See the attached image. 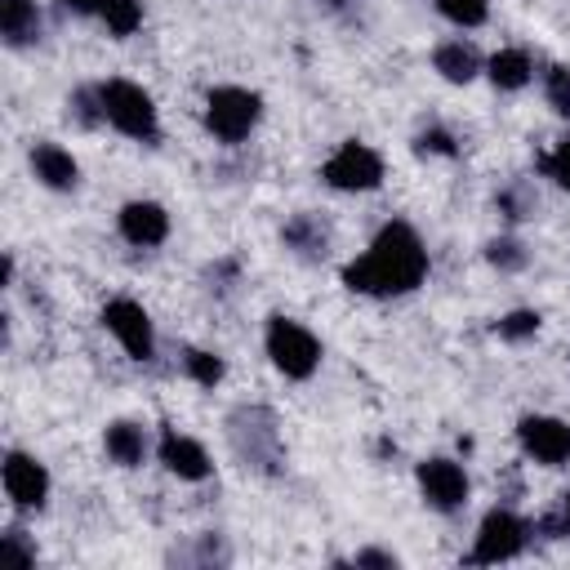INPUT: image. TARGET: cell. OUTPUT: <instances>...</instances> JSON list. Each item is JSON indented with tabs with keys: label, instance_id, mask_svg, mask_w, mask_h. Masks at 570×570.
Here are the masks:
<instances>
[{
	"label": "cell",
	"instance_id": "obj_23",
	"mask_svg": "<svg viewBox=\"0 0 570 570\" xmlns=\"http://www.w3.org/2000/svg\"><path fill=\"white\" fill-rule=\"evenodd\" d=\"M485 258H490L499 272H521V267L530 263V254H525V245H521L517 236H499V240H490V245H485Z\"/></svg>",
	"mask_w": 570,
	"mask_h": 570
},
{
	"label": "cell",
	"instance_id": "obj_4",
	"mask_svg": "<svg viewBox=\"0 0 570 570\" xmlns=\"http://www.w3.org/2000/svg\"><path fill=\"white\" fill-rule=\"evenodd\" d=\"M263 347L272 356V365L285 374V379H312L321 370V338L294 321V316H272L267 330H263Z\"/></svg>",
	"mask_w": 570,
	"mask_h": 570
},
{
	"label": "cell",
	"instance_id": "obj_29",
	"mask_svg": "<svg viewBox=\"0 0 570 570\" xmlns=\"http://www.w3.org/2000/svg\"><path fill=\"white\" fill-rule=\"evenodd\" d=\"M401 557L396 552H379V548H365V552H356V566H396Z\"/></svg>",
	"mask_w": 570,
	"mask_h": 570
},
{
	"label": "cell",
	"instance_id": "obj_9",
	"mask_svg": "<svg viewBox=\"0 0 570 570\" xmlns=\"http://www.w3.org/2000/svg\"><path fill=\"white\" fill-rule=\"evenodd\" d=\"M517 441H521L525 459H534L539 468L570 463V423L557 414H525L517 423Z\"/></svg>",
	"mask_w": 570,
	"mask_h": 570
},
{
	"label": "cell",
	"instance_id": "obj_12",
	"mask_svg": "<svg viewBox=\"0 0 570 570\" xmlns=\"http://www.w3.org/2000/svg\"><path fill=\"white\" fill-rule=\"evenodd\" d=\"M116 227H120V236L129 245L151 249V245H160L169 236V214H165L160 200H125L120 214H116Z\"/></svg>",
	"mask_w": 570,
	"mask_h": 570
},
{
	"label": "cell",
	"instance_id": "obj_20",
	"mask_svg": "<svg viewBox=\"0 0 570 570\" xmlns=\"http://www.w3.org/2000/svg\"><path fill=\"white\" fill-rule=\"evenodd\" d=\"M183 370H187V379L200 383V387H214V383H223V374H227L223 356L209 352V347H187V352H183Z\"/></svg>",
	"mask_w": 570,
	"mask_h": 570
},
{
	"label": "cell",
	"instance_id": "obj_16",
	"mask_svg": "<svg viewBox=\"0 0 570 570\" xmlns=\"http://www.w3.org/2000/svg\"><path fill=\"white\" fill-rule=\"evenodd\" d=\"M102 450H107V459H111L116 468H138V463L147 459V432H142V423H129V419L107 423Z\"/></svg>",
	"mask_w": 570,
	"mask_h": 570
},
{
	"label": "cell",
	"instance_id": "obj_17",
	"mask_svg": "<svg viewBox=\"0 0 570 570\" xmlns=\"http://www.w3.org/2000/svg\"><path fill=\"white\" fill-rule=\"evenodd\" d=\"M0 31H4V40H9L13 49L31 45L36 31H40V9H36V0H4V9H0Z\"/></svg>",
	"mask_w": 570,
	"mask_h": 570
},
{
	"label": "cell",
	"instance_id": "obj_28",
	"mask_svg": "<svg viewBox=\"0 0 570 570\" xmlns=\"http://www.w3.org/2000/svg\"><path fill=\"white\" fill-rule=\"evenodd\" d=\"M0 552L13 557V561H22V566H36V548L22 539V530H4L0 534Z\"/></svg>",
	"mask_w": 570,
	"mask_h": 570
},
{
	"label": "cell",
	"instance_id": "obj_10",
	"mask_svg": "<svg viewBox=\"0 0 570 570\" xmlns=\"http://www.w3.org/2000/svg\"><path fill=\"white\" fill-rule=\"evenodd\" d=\"M0 481H4L9 503L22 508V512L45 508V499H49V468H45L36 454H27V450H9V454H4Z\"/></svg>",
	"mask_w": 570,
	"mask_h": 570
},
{
	"label": "cell",
	"instance_id": "obj_24",
	"mask_svg": "<svg viewBox=\"0 0 570 570\" xmlns=\"http://www.w3.org/2000/svg\"><path fill=\"white\" fill-rule=\"evenodd\" d=\"M543 98L557 116L570 120V67H548L543 71Z\"/></svg>",
	"mask_w": 570,
	"mask_h": 570
},
{
	"label": "cell",
	"instance_id": "obj_18",
	"mask_svg": "<svg viewBox=\"0 0 570 570\" xmlns=\"http://www.w3.org/2000/svg\"><path fill=\"white\" fill-rule=\"evenodd\" d=\"M281 236H285V245H289L294 254H303V258H316V254H325V245H330V232H325L312 214H294Z\"/></svg>",
	"mask_w": 570,
	"mask_h": 570
},
{
	"label": "cell",
	"instance_id": "obj_8",
	"mask_svg": "<svg viewBox=\"0 0 570 570\" xmlns=\"http://www.w3.org/2000/svg\"><path fill=\"white\" fill-rule=\"evenodd\" d=\"M419 494H423V503L428 508H436V512H459L463 503H468V472H463V463H454V459H445V454H432V459H423L419 463Z\"/></svg>",
	"mask_w": 570,
	"mask_h": 570
},
{
	"label": "cell",
	"instance_id": "obj_27",
	"mask_svg": "<svg viewBox=\"0 0 570 570\" xmlns=\"http://www.w3.org/2000/svg\"><path fill=\"white\" fill-rule=\"evenodd\" d=\"M543 174H548L557 187H566V191H570V138H561V142L543 156Z\"/></svg>",
	"mask_w": 570,
	"mask_h": 570
},
{
	"label": "cell",
	"instance_id": "obj_14",
	"mask_svg": "<svg viewBox=\"0 0 570 570\" xmlns=\"http://www.w3.org/2000/svg\"><path fill=\"white\" fill-rule=\"evenodd\" d=\"M432 67L441 71V80H450V85H468V80H476V71H485V62H481V53L459 36V40H441L436 49H432Z\"/></svg>",
	"mask_w": 570,
	"mask_h": 570
},
{
	"label": "cell",
	"instance_id": "obj_26",
	"mask_svg": "<svg viewBox=\"0 0 570 570\" xmlns=\"http://www.w3.org/2000/svg\"><path fill=\"white\" fill-rule=\"evenodd\" d=\"M499 214L512 218V223H517V218H530V214H534V191L521 187V183L508 187V191H499Z\"/></svg>",
	"mask_w": 570,
	"mask_h": 570
},
{
	"label": "cell",
	"instance_id": "obj_19",
	"mask_svg": "<svg viewBox=\"0 0 570 570\" xmlns=\"http://www.w3.org/2000/svg\"><path fill=\"white\" fill-rule=\"evenodd\" d=\"M98 18L116 40H125V36H134L142 27V0H102Z\"/></svg>",
	"mask_w": 570,
	"mask_h": 570
},
{
	"label": "cell",
	"instance_id": "obj_5",
	"mask_svg": "<svg viewBox=\"0 0 570 570\" xmlns=\"http://www.w3.org/2000/svg\"><path fill=\"white\" fill-rule=\"evenodd\" d=\"M321 178L334 187V191H374L383 183V156L361 142V138H347L330 151V160L321 165Z\"/></svg>",
	"mask_w": 570,
	"mask_h": 570
},
{
	"label": "cell",
	"instance_id": "obj_2",
	"mask_svg": "<svg viewBox=\"0 0 570 570\" xmlns=\"http://www.w3.org/2000/svg\"><path fill=\"white\" fill-rule=\"evenodd\" d=\"M98 98H102V120L116 134H125L134 142H156L160 138V111H156V98L142 85L116 76V80L98 85Z\"/></svg>",
	"mask_w": 570,
	"mask_h": 570
},
{
	"label": "cell",
	"instance_id": "obj_21",
	"mask_svg": "<svg viewBox=\"0 0 570 570\" xmlns=\"http://www.w3.org/2000/svg\"><path fill=\"white\" fill-rule=\"evenodd\" d=\"M432 4H436V13L445 22H454L463 31H472V27H481L490 18V0H432Z\"/></svg>",
	"mask_w": 570,
	"mask_h": 570
},
{
	"label": "cell",
	"instance_id": "obj_13",
	"mask_svg": "<svg viewBox=\"0 0 570 570\" xmlns=\"http://www.w3.org/2000/svg\"><path fill=\"white\" fill-rule=\"evenodd\" d=\"M31 174H36V183L49 187V191H71V187L80 183L76 156H71L67 147H58V142H36V147H31Z\"/></svg>",
	"mask_w": 570,
	"mask_h": 570
},
{
	"label": "cell",
	"instance_id": "obj_6",
	"mask_svg": "<svg viewBox=\"0 0 570 570\" xmlns=\"http://www.w3.org/2000/svg\"><path fill=\"white\" fill-rule=\"evenodd\" d=\"M102 330L120 343V352H125L129 361H151V356H156V325H151V316H147L142 303H134V298H111V303L102 307Z\"/></svg>",
	"mask_w": 570,
	"mask_h": 570
},
{
	"label": "cell",
	"instance_id": "obj_15",
	"mask_svg": "<svg viewBox=\"0 0 570 570\" xmlns=\"http://www.w3.org/2000/svg\"><path fill=\"white\" fill-rule=\"evenodd\" d=\"M485 76H490V85H494V89L517 94V89H525V85L534 80V62H530V53H525V49L508 45V49H499V53H490V58H485Z\"/></svg>",
	"mask_w": 570,
	"mask_h": 570
},
{
	"label": "cell",
	"instance_id": "obj_25",
	"mask_svg": "<svg viewBox=\"0 0 570 570\" xmlns=\"http://www.w3.org/2000/svg\"><path fill=\"white\" fill-rule=\"evenodd\" d=\"M414 151H419V156H459V138H454L445 125H428V129L414 138Z\"/></svg>",
	"mask_w": 570,
	"mask_h": 570
},
{
	"label": "cell",
	"instance_id": "obj_30",
	"mask_svg": "<svg viewBox=\"0 0 570 570\" xmlns=\"http://www.w3.org/2000/svg\"><path fill=\"white\" fill-rule=\"evenodd\" d=\"M62 9H71V13H80V18H98V9H102V0H58Z\"/></svg>",
	"mask_w": 570,
	"mask_h": 570
},
{
	"label": "cell",
	"instance_id": "obj_7",
	"mask_svg": "<svg viewBox=\"0 0 570 570\" xmlns=\"http://www.w3.org/2000/svg\"><path fill=\"white\" fill-rule=\"evenodd\" d=\"M525 539H530V525L512 512V508H490L476 525V543H472V561L481 566H494V561H512L525 552Z\"/></svg>",
	"mask_w": 570,
	"mask_h": 570
},
{
	"label": "cell",
	"instance_id": "obj_31",
	"mask_svg": "<svg viewBox=\"0 0 570 570\" xmlns=\"http://www.w3.org/2000/svg\"><path fill=\"white\" fill-rule=\"evenodd\" d=\"M561 508H566V517H570V494H566V499H561Z\"/></svg>",
	"mask_w": 570,
	"mask_h": 570
},
{
	"label": "cell",
	"instance_id": "obj_3",
	"mask_svg": "<svg viewBox=\"0 0 570 570\" xmlns=\"http://www.w3.org/2000/svg\"><path fill=\"white\" fill-rule=\"evenodd\" d=\"M258 120H263V98L254 89H245V85H218V89L205 94V129L218 142H227V147L245 142Z\"/></svg>",
	"mask_w": 570,
	"mask_h": 570
},
{
	"label": "cell",
	"instance_id": "obj_11",
	"mask_svg": "<svg viewBox=\"0 0 570 570\" xmlns=\"http://www.w3.org/2000/svg\"><path fill=\"white\" fill-rule=\"evenodd\" d=\"M156 459L165 463V472H174L178 481H205L214 472L205 445L178 428H160V441H156Z\"/></svg>",
	"mask_w": 570,
	"mask_h": 570
},
{
	"label": "cell",
	"instance_id": "obj_1",
	"mask_svg": "<svg viewBox=\"0 0 570 570\" xmlns=\"http://www.w3.org/2000/svg\"><path fill=\"white\" fill-rule=\"evenodd\" d=\"M428 276V249L419 240V232L401 218L383 223L374 232V240L343 267V285L352 294H370V298H396L419 289Z\"/></svg>",
	"mask_w": 570,
	"mask_h": 570
},
{
	"label": "cell",
	"instance_id": "obj_22",
	"mask_svg": "<svg viewBox=\"0 0 570 570\" xmlns=\"http://www.w3.org/2000/svg\"><path fill=\"white\" fill-rule=\"evenodd\" d=\"M539 325H543V316L534 312V307H512V312H503L499 316V338H508V343H525V338H534L539 334Z\"/></svg>",
	"mask_w": 570,
	"mask_h": 570
}]
</instances>
